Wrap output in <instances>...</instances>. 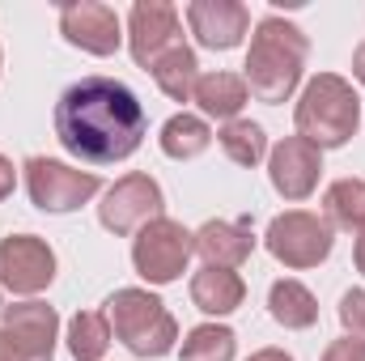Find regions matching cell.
Returning a JSON list of instances; mask_svg holds the SVG:
<instances>
[{"mask_svg": "<svg viewBox=\"0 0 365 361\" xmlns=\"http://www.w3.org/2000/svg\"><path fill=\"white\" fill-rule=\"evenodd\" d=\"M357 119H361L357 93H353V86L344 77H336V73L314 77L306 86V93H302V102H297V132L314 149L344 145L357 132Z\"/></svg>", "mask_w": 365, "mask_h": 361, "instance_id": "cell-3", "label": "cell"}, {"mask_svg": "<svg viewBox=\"0 0 365 361\" xmlns=\"http://www.w3.org/2000/svg\"><path fill=\"white\" fill-rule=\"evenodd\" d=\"M153 81L162 86V93H170L175 102H187L195 93V81H200V64H195V51L187 43H175L170 51H162L153 64H149Z\"/></svg>", "mask_w": 365, "mask_h": 361, "instance_id": "cell-17", "label": "cell"}, {"mask_svg": "<svg viewBox=\"0 0 365 361\" xmlns=\"http://www.w3.org/2000/svg\"><path fill=\"white\" fill-rule=\"evenodd\" d=\"M56 136L81 162H123L145 136V106L115 77H81L56 106Z\"/></svg>", "mask_w": 365, "mask_h": 361, "instance_id": "cell-1", "label": "cell"}, {"mask_svg": "<svg viewBox=\"0 0 365 361\" xmlns=\"http://www.w3.org/2000/svg\"><path fill=\"white\" fill-rule=\"evenodd\" d=\"M268 306H272V319L284 327H310L319 319V302L306 285L297 280H276L272 293H268Z\"/></svg>", "mask_w": 365, "mask_h": 361, "instance_id": "cell-19", "label": "cell"}, {"mask_svg": "<svg viewBox=\"0 0 365 361\" xmlns=\"http://www.w3.org/2000/svg\"><path fill=\"white\" fill-rule=\"evenodd\" d=\"M353 73H357V81L365 86V43L357 47V51H353Z\"/></svg>", "mask_w": 365, "mask_h": 361, "instance_id": "cell-28", "label": "cell"}, {"mask_svg": "<svg viewBox=\"0 0 365 361\" xmlns=\"http://www.w3.org/2000/svg\"><path fill=\"white\" fill-rule=\"evenodd\" d=\"M357 268L365 272V234H361V238H357Z\"/></svg>", "mask_w": 365, "mask_h": 361, "instance_id": "cell-30", "label": "cell"}, {"mask_svg": "<svg viewBox=\"0 0 365 361\" xmlns=\"http://www.w3.org/2000/svg\"><path fill=\"white\" fill-rule=\"evenodd\" d=\"M106 323L115 327V336L136 353V357H162L175 349V319L166 315V306L145 293V289H119L106 302Z\"/></svg>", "mask_w": 365, "mask_h": 361, "instance_id": "cell-4", "label": "cell"}, {"mask_svg": "<svg viewBox=\"0 0 365 361\" xmlns=\"http://www.w3.org/2000/svg\"><path fill=\"white\" fill-rule=\"evenodd\" d=\"M242 280L238 272L230 268H200L195 280H191V302L204 310V315H230L242 306Z\"/></svg>", "mask_w": 365, "mask_h": 361, "instance_id": "cell-16", "label": "cell"}, {"mask_svg": "<svg viewBox=\"0 0 365 361\" xmlns=\"http://www.w3.org/2000/svg\"><path fill=\"white\" fill-rule=\"evenodd\" d=\"M191 251H195V234H187L179 221L158 217V221H149V225L136 234L132 260H136V272H140L145 280L166 285V280H175V276L187 268Z\"/></svg>", "mask_w": 365, "mask_h": 361, "instance_id": "cell-5", "label": "cell"}, {"mask_svg": "<svg viewBox=\"0 0 365 361\" xmlns=\"http://www.w3.org/2000/svg\"><path fill=\"white\" fill-rule=\"evenodd\" d=\"M182 361H234V332L230 327H195L182 340Z\"/></svg>", "mask_w": 365, "mask_h": 361, "instance_id": "cell-24", "label": "cell"}, {"mask_svg": "<svg viewBox=\"0 0 365 361\" xmlns=\"http://www.w3.org/2000/svg\"><path fill=\"white\" fill-rule=\"evenodd\" d=\"M365 234V183L361 179H340L327 187V225Z\"/></svg>", "mask_w": 365, "mask_h": 361, "instance_id": "cell-20", "label": "cell"}, {"mask_svg": "<svg viewBox=\"0 0 365 361\" xmlns=\"http://www.w3.org/2000/svg\"><path fill=\"white\" fill-rule=\"evenodd\" d=\"M0 315H4V306H0Z\"/></svg>", "mask_w": 365, "mask_h": 361, "instance_id": "cell-31", "label": "cell"}, {"mask_svg": "<svg viewBox=\"0 0 365 361\" xmlns=\"http://www.w3.org/2000/svg\"><path fill=\"white\" fill-rule=\"evenodd\" d=\"M323 361H365V340H353V336L349 340H336Z\"/></svg>", "mask_w": 365, "mask_h": 361, "instance_id": "cell-26", "label": "cell"}, {"mask_svg": "<svg viewBox=\"0 0 365 361\" xmlns=\"http://www.w3.org/2000/svg\"><path fill=\"white\" fill-rule=\"evenodd\" d=\"M56 276V255L43 238L17 234L0 243V285L13 293H38Z\"/></svg>", "mask_w": 365, "mask_h": 361, "instance_id": "cell-10", "label": "cell"}, {"mask_svg": "<svg viewBox=\"0 0 365 361\" xmlns=\"http://www.w3.org/2000/svg\"><path fill=\"white\" fill-rule=\"evenodd\" d=\"M106 345H110V323H106V315H77L73 319V327H68V349H73V357L77 361H98L106 353Z\"/></svg>", "mask_w": 365, "mask_h": 361, "instance_id": "cell-23", "label": "cell"}, {"mask_svg": "<svg viewBox=\"0 0 365 361\" xmlns=\"http://www.w3.org/2000/svg\"><path fill=\"white\" fill-rule=\"evenodd\" d=\"M268 251L289 268H314L331 251V225L314 213H284L268 225Z\"/></svg>", "mask_w": 365, "mask_h": 361, "instance_id": "cell-7", "label": "cell"}, {"mask_svg": "<svg viewBox=\"0 0 365 361\" xmlns=\"http://www.w3.org/2000/svg\"><path fill=\"white\" fill-rule=\"evenodd\" d=\"M60 30L68 43H77L81 51H93V56H110L119 47V17L110 4H93V0H81V4H64L60 9Z\"/></svg>", "mask_w": 365, "mask_h": 361, "instance_id": "cell-13", "label": "cell"}, {"mask_svg": "<svg viewBox=\"0 0 365 361\" xmlns=\"http://www.w3.org/2000/svg\"><path fill=\"white\" fill-rule=\"evenodd\" d=\"M56 353V310L43 302H21L4 310L0 361H51Z\"/></svg>", "mask_w": 365, "mask_h": 361, "instance_id": "cell-6", "label": "cell"}, {"mask_svg": "<svg viewBox=\"0 0 365 361\" xmlns=\"http://www.w3.org/2000/svg\"><path fill=\"white\" fill-rule=\"evenodd\" d=\"M208 141H212L208 123L195 119V115H187V111L175 115V119H166V128H162V149L170 158H195V153L208 149Z\"/></svg>", "mask_w": 365, "mask_h": 361, "instance_id": "cell-21", "label": "cell"}, {"mask_svg": "<svg viewBox=\"0 0 365 361\" xmlns=\"http://www.w3.org/2000/svg\"><path fill=\"white\" fill-rule=\"evenodd\" d=\"M251 361H293L289 353H280V349H264V353H255Z\"/></svg>", "mask_w": 365, "mask_h": 361, "instance_id": "cell-29", "label": "cell"}, {"mask_svg": "<svg viewBox=\"0 0 365 361\" xmlns=\"http://www.w3.org/2000/svg\"><path fill=\"white\" fill-rule=\"evenodd\" d=\"M195 251L208 260V268H238L255 251L251 221H208L195 234Z\"/></svg>", "mask_w": 365, "mask_h": 361, "instance_id": "cell-15", "label": "cell"}, {"mask_svg": "<svg viewBox=\"0 0 365 361\" xmlns=\"http://www.w3.org/2000/svg\"><path fill=\"white\" fill-rule=\"evenodd\" d=\"M306 34L284 21V17H264L255 26L251 51H247V90L259 102H284L306 64Z\"/></svg>", "mask_w": 365, "mask_h": 361, "instance_id": "cell-2", "label": "cell"}, {"mask_svg": "<svg viewBox=\"0 0 365 361\" xmlns=\"http://www.w3.org/2000/svg\"><path fill=\"white\" fill-rule=\"evenodd\" d=\"M187 21H191V34L204 47L230 51V47L242 43V34L251 26V13L238 0H195V4H187Z\"/></svg>", "mask_w": 365, "mask_h": 361, "instance_id": "cell-12", "label": "cell"}, {"mask_svg": "<svg viewBox=\"0 0 365 361\" xmlns=\"http://www.w3.org/2000/svg\"><path fill=\"white\" fill-rule=\"evenodd\" d=\"M247 81L242 77H234V73H208V77H200L195 81V102H200V111L204 115H217V119H234L238 111H242V102H247Z\"/></svg>", "mask_w": 365, "mask_h": 361, "instance_id": "cell-18", "label": "cell"}, {"mask_svg": "<svg viewBox=\"0 0 365 361\" xmlns=\"http://www.w3.org/2000/svg\"><path fill=\"white\" fill-rule=\"evenodd\" d=\"M9 191H13V166H9V162L0 158V200H4Z\"/></svg>", "mask_w": 365, "mask_h": 361, "instance_id": "cell-27", "label": "cell"}, {"mask_svg": "<svg viewBox=\"0 0 365 361\" xmlns=\"http://www.w3.org/2000/svg\"><path fill=\"white\" fill-rule=\"evenodd\" d=\"M98 217H102V225L115 230V234L145 230L149 221L162 217V187L149 179V175H128V179H119L106 191Z\"/></svg>", "mask_w": 365, "mask_h": 361, "instance_id": "cell-9", "label": "cell"}, {"mask_svg": "<svg viewBox=\"0 0 365 361\" xmlns=\"http://www.w3.org/2000/svg\"><path fill=\"white\" fill-rule=\"evenodd\" d=\"M26 187H30V200L47 213H68V208H81L98 191V175H81L64 162H47V158H30L26 162Z\"/></svg>", "mask_w": 365, "mask_h": 361, "instance_id": "cell-8", "label": "cell"}, {"mask_svg": "<svg viewBox=\"0 0 365 361\" xmlns=\"http://www.w3.org/2000/svg\"><path fill=\"white\" fill-rule=\"evenodd\" d=\"M319 171H323V158L310 141L302 136H289L280 141L272 153V187L284 195V200H306L319 183Z\"/></svg>", "mask_w": 365, "mask_h": 361, "instance_id": "cell-14", "label": "cell"}, {"mask_svg": "<svg viewBox=\"0 0 365 361\" xmlns=\"http://www.w3.org/2000/svg\"><path fill=\"white\" fill-rule=\"evenodd\" d=\"M132 56L136 64H153L162 51H170L175 43H182L179 30V9L175 4H162V0H140L132 9Z\"/></svg>", "mask_w": 365, "mask_h": 361, "instance_id": "cell-11", "label": "cell"}, {"mask_svg": "<svg viewBox=\"0 0 365 361\" xmlns=\"http://www.w3.org/2000/svg\"><path fill=\"white\" fill-rule=\"evenodd\" d=\"M221 149L230 153V162L255 166V162L264 158L268 141H264V128H259V123H251V119H230V123L221 128Z\"/></svg>", "mask_w": 365, "mask_h": 361, "instance_id": "cell-22", "label": "cell"}, {"mask_svg": "<svg viewBox=\"0 0 365 361\" xmlns=\"http://www.w3.org/2000/svg\"><path fill=\"white\" fill-rule=\"evenodd\" d=\"M340 323L353 332V340H365V289H349L340 298Z\"/></svg>", "mask_w": 365, "mask_h": 361, "instance_id": "cell-25", "label": "cell"}]
</instances>
